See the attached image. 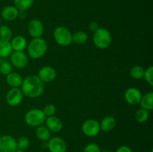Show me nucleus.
Listing matches in <instances>:
<instances>
[{"instance_id":"obj_28","label":"nucleus","mask_w":153,"mask_h":152,"mask_svg":"<svg viewBox=\"0 0 153 152\" xmlns=\"http://www.w3.org/2000/svg\"><path fill=\"white\" fill-rule=\"evenodd\" d=\"M12 72V66L7 61H1L0 63V73L3 75H7Z\"/></svg>"},{"instance_id":"obj_18","label":"nucleus","mask_w":153,"mask_h":152,"mask_svg":"<svg viewBox=\"0 0 153 152\" xmlns=\"http://www.w3.org/2000/svg\"><path fill=\"white\" fill-rule=\"evenodd\" d=\"M100 129L105 132L112 131L116 126V119L113 116H105L100 122Z\"/></svg>"},{"instance_id":"obj_19","label":"nucleus","mask_w":153,"mask_h":152,"mask_svg":"<svg viewBox=\"0 0 153 152\" xmlns=\"http://www.w3.org/2000/svg\"><path fill=\"white\" fill-rule=\"evenodd\" d=\"M139 104H140L142 108L150 111L153 109V92H149L142 95V98Z\"/></svg>"},{"instance_id":"obj_27","label":"nucleus","mask_w":153,"mask_h":152,"mask_svg":"<svg viewBox=\"0 0 153 152\" xmlns=\"http://www.w3.org/2000/svg\"><path fill=\"white\" fill-rule=\"evenodd\" d=\"M30 145V141L28 139V137L22 136V137H19V139L16 141V145H17V149L19 150H25V149L28 148V146Z\"/></svg>"},{"instance_id":"obj_31","label":"nucleus","mask_w":153,"mask_h":152,"mask_svg":"<svg viewBox=\"0 0 153 152\" xmlns=\"http://www.w3.org/2000/svg\"><path fill=\"white\" fill-rule=\"evenodd\" d=\"M83 152H101L100 146L95 143H90L85 146Z\"/></svg>"},{"instance_id":"obj_13","label":"nucleus","mask_w":153,"mask_h":152,"mask_svg":"<svg viewBox=\"0 0 153 152\" xmlns=\"http://www.w3.org/2000/svg\"><path fill=\"white\" fill-rule=\"evenodd\" d=\"M142 93L138 89L135 87H131L126 89L125 92V99L129 104L135 105L140 103L142 98Z\"/></svg>"},{"instance_id":"obj_9","label":"nucleus","mask_w":153,"mask_h":152,"mask_svg":"<svg viewBox=\"0 0 153 152\" xmlns=\"http://www.w3.org/2000/svg\"><path fill=\"white\" fill-rule=\"evenodd\" d=\"M27 30L31 37H32L33 38H38L41 37L43 34L44 26L41 21L34 19L30 21L27 27Z\"/></svg>"},{"instance_id":"obj_11","label":"nucleus","mask_w":153,"mask_h":152,"mask_svg":"<svg viewBox=\"0 0 153 152\" xmlns=\"http://www.w3.org/2000/svg\"><path fill=\"white\" fill-rule=\"evenodd\" d=\"M10 63L18 69H22L28 64V59L23 52H13L10 55Z\"/></svg>"},{"instance_id":"obj_8","label":"nucleus","mask_w":153,"mask_h":152,"mask_svg":"<svg viewBox=\"0 0 153 152\" xmlns=\"http://www.w3.org/2000/svg\"><path fill=\"white\" fill-rule=\"evenodd\" d=\"M17 150L16 141L10 135L0 137V152H15Z\"/></svg>"},{"instance_id":"obj_2","label":"nucleus","mask_w":153,"mask_h":152,"mask_svg":"<svg viewBox=\"0 0 153 152\" xmlns=\"http://www.w3.org/2000/svg\"><path fill=\"white\" fill-rule=\"evenodd\" d=\"M47 43L42 37L33 38L28 45V54L33 59H40L47 51Z\"/></svg>"},{"instance_id":"obj_14","label":"nucleus","mask_w":153,"mask_h":152,"mask_svg":"<svg viewBox=\"0 0 153 152\" xmlns=\"http://www.w3.org/2000/svg\"><path fill=\"white\" fill-rule=\"evenodd\" d=\"M44 123H46V127L51 132H60L63 128V123L61 120L55 116L46 118Z\"/></svg>"},{"instance_id":"obj_34","label":"nucleus","mask_w":153,"mask_h":152,"mask_svg":"<svg viewBox=\"0 0 153 152\" xmlns=\"http://www.w3.org/2000/svg\"><path fill=\"white\" fill-rule=\"evenodd\" d=\"M26 16V12L25 10H19V13H18V16L20 19H24Z\"/></svg>"},{"instance_id":"obj_12","label":"nucleus","mask_w":153,"mask_h":152,"mask_svg":"<svg viewBox=\"0 0 153 152\" xmlns=\"http://www.w3.org/2000/svg\"><path fill=\"white\" fill-rule=\"evenodd\" d=\"M37 76L43 83H49L55 80L57 76V73L55 69L49 66H46L42 67L39 70Z\"/></svg>"},{"instance_id":"obj_10","label":"nucleus","mask_w":153,"mask_h":152,"mask_svg":"<svg viewBox=\"0 0 153 152\" xmlns=\"http://www.w3.org/2000/svg\"><path fill=\"white\" fill-rule=\"evenodd\" d=\"M47 147L50 152H66L67 144L61 137H55L48 140Z\"/></svg>"},{"instance_id":"obj_21","label":"nucleus","mask_w":153,"mask_h":152,"mask_svg":"<svg viewBox=\"0 0 153 152\" xmlns=\"http://www.w3.org/2000/svg\"><path fill=\"white\" fill-rule=\"evenodd\" d=\"M35 134L36 137L41 141H48L51 138V131L46 126H43V125L37 127Z\"/></svg>"},{"instance_id":"obj_33","label":"nucleus","mask_w":153,"mask_h":152,"mask_svg":"<svg viewBox=\"0 0 153 152\" xmlns=\"http://www.w3.org/2000/svg\"><path fill=\"white\" fill-rule=\"evenodd\" d=\"M116 152H133V151L132 150L128 147V146L123 145V146H120V148H118L117 149Z\"/></svg>"},{"instance_id":"obj_20","label":"nucleus","mask_w":153,"mask_h":152,"mask_svg":"<svg viewBox=\"0 0 153 152\" xmlns=\"http://www.w3.org/2000/svg\"><path fill=\"white\" fill-rule=\"evenodd\" d=\"M13 52L10 41L1 40L0 38V58H7Z\"/></svg>"},{"instance_id":"obj_17","label":"nucleus","mask_w":153,"mask_h":152,"mask_svg":"<svg viewBox=\"0 0 153 152\" xmlns=\"http://www.w3.org/2000/svg\"><path fill=\"white\" fill-rule=\"evenodd\" d=\"M6 81L9 86H12L13 88L19 87L22 85L23 79L19 73L11 72L10 74L6 75Z\"/></svg>"},{"instance_id":"obj_36","label":"nucleus","mask_w":153,"mask_h":152,"mask_svg":"<svg viewBox=\"0 0 153 152\" xmlns=\"http://www.w3.org/2000/svg\"><path fill=\"white\" fill-rule=\"evenodd\" d=\"M102 152H110V151H102Z\"/></svg>"},{"instance_id":"obj_24","label":"nucleus","mask_w":153,"mask_h":152,"mask_svg":"<svg viewBox=\"0 0 153 152\" xmlns=\"http://www.w3.org/2000/svg\"><path fill=\"white\" fill-rule=\"evenodd\" d=\"M13 36V32L7 25L0 26V38L6 41H10Z\"/></svg>"},{"instance_id":"obj_16","label":"nucleus","mask_w":153,"mask_h":152,"mask_svg":"<svg viewBox=\"0 0 153 152\" xmlns=\"http://www.w3.org/2000/svg\"><path fill=\"white\" fill-rule=\"evenodd\" d=\"M10 45L14 52H23L27 47V41L25 37L16 36L10 40Z\"/></svg>"},{"instance_id":"obj_6","label":"nucleus","mask_w":153,"mask_h":152,"mask_svg":"<svg viewBox=\"0 0 153 152\" xmlns=\"http://www.w3.org/2000/svg\"><path fill=\"white\" fill-rule=\"evenodd\" d=\"M82 131L85 135L89 137H94L100 134V124L94 119H87L82 125Z\"/></svg>"},{"instance_id":"obj_23","label":"nucleus","mask_w":153,"mask_h":152,"mask_svg":"<svg viewBox=\"0 0 153 152\" xmlns=\"http://www.w3.org/2000/svg\"><path fill=\"white\" fill-rule=\"evenodd\" d=\"M145 69L140 66H134L130 69V75L132 78L139 80L143 78Z\"/></svg>"},{"instance_id":"obj_35","label":"nucleus","mask_w":153,"mask_h":152,"mask_svg":"<svg viewBox=\"0 0 153 152\" xmlns=\"http://www.w3.org/2000/svg\"><path fill=\"white\" fill-rule=\"evenodd\" d=\"M15 152H25V151H22V150H19V149H17V150H16Z\"/></svg>"},{"instance_id":"obj_37","label":"nucleus","mask_w":153,"mask_h":152,"mask_svg":"<svg viewBox=\"0 0 153 152\" xmlns=\"http://www.w3.org/2000/svg\"><path fill=\"white\" fill-rule=\"evenodd\" d=\"M1 61H1V58H0V63H1Z\"/></svg>"},{"instance_id":"obj_26","label":"nucleus","mask_w":153,"mask_h":152,"mask_svg":"<svg viewBox=\"0 0 153 152\" xmlns=\"http://www.w3.org/2000/svg\"><path fill=\"white\" fill-rule=\"evenodd\" d=\"M34 0H14L15 7L19 10H26L34 3Z\"/></svg>"},{"instance_id":"obj_1","label":"nucleus","mask_w":153,"mask_h":152,"mask_svg":"<svg viewBox=\"0 0 153 152\" xmlns=\"http://www.w3.org/2000/svg\"><path fill=\"white\" fill-rule=\"evenodd\" d=\"M21 90L23 95L28 98H37L43 93L44 83L37 75H31L23 80L21 85Z\"/></svg>"},{"instance_id":"obj_32","label":"nucleus","mask_w":153,"mask_h":152,"mask_svg":"<svg viewBox=\"0 0 153 152\" xmlns=\"http://www.w3.org/2000/svg\"><path fill=\"white\" fill-rule=\"evenodd\" d=\"M99 28H100V25H99V24L97 23V22H95V21H92V22H90L89 24V29L91 30L92 32H95L97 30L99 29Z\"/></svg>"},{"instance_id":"obj_7","label":"nucleus","mask_w":153,"mask_h":152,"mask_svg":"<svg viewBox=\"0 0 153 152\" xmlns=\"http://www.w3.org/2000/svg\"><path fill=\"white\" fill-rule=\"evenodd\" d=\"M23 99V93L19 87L12 88L6 95V101L11 107H16L22 102Z\"/></svg>"},{"instance_id":"obj_25","label":"nucleus","mask_w":153,"mask_h":152,"mask_svg":"<svg viewBox=\"0 0 153 152\" xmlns=\"http://www.w3.org/2000/svg\"><path fill=\"white\" fill-rule=\"evenodd\" d=\"M134 116H135V119L137 120V122L142 124L146 122L149 119V113L148 110H145L143 108H140L136 112Z\"/></svg>"},{"instance_id":"obj_3","label":"nucleus","mask_w":153,"mask_h":152,"mask_svg":"<svg viewBox=\"0 0 153 152\" xmlns=\"http://www.w3.org/2000/svg\"><path fill=\"white\" fill-rule=\"evenodd\" d=\"M94 43L100 49H107L111 43V34L110 31L105 28H99L94 33Z\"/></svg>"},{"instance_id":"obj_5","label":"nucleus","mask_w":153,"mask_h":152,"mask_svg":"<svg viewBox=\"0 0 153 152\" xmlns=\"http://www.w3.org/2000/svg\"><path fill=\"white\" fill-rule=\"evenodd\" d=\"M53 37L55 42L61 46H68L73 42L72 33L64 26L57 27L53 32Z\"/></svg>"},{"instance_id":"obj_15","label":"nucleus","mask_w":153,"mask_h":152,"mask_svg":"<svg viewBox=\"0 0 153 152\" xmlns=\"http://www.w3.org/2000/svg\"><path fill=\"white\" fill-rule=\"evenodd\" d=\"M19 10L15 6H7L1 10V17L6 21H13L18 17Z\"/></svg>"},{"instance_id":"obj_29","label":"nucleus","mask_w":153,"mask_h":152,"mask_svg":"<svg viewBox=\"0 0 153 152\" xmlns=\"http://www.w3.org/2000/svg\"><path fill=\"white\" fill-rule=\"evenodd\" d=\"M56 110L57 109L54 104H49L45 106V107L43 110V112L45 116H46V117H49V116H55V114L56 113Z\"/></svg>"},{"instance_id":"obj_4","label":"nucleus","mask_w":153,"mask_h":152,"mask_svg":"<svg viewBox=\"0 0 153 152\" xmlns=\"http://www.w3.org/2000/svg\"><path fill=\"white\" fill-rule=\"evenodd\" d=\"M46 118L42 110L31 109L25 115V122L30 127H38L43 125Z\"/></svg>"},{"instance_id":"obj_30","label":"nucleus","mask_w":153,"mask_h":152,"mask_svg":"<svg viewBox=\"0 0 153 152\" xmlns=\"http://www.w3.org/2000/svg\"><path fill=\"white\" fill-rule=\"evenodd\" d=\"M143 78L145 79L146 82L150 85L151 86H153V67L149 66L147 69L145 70Z\"/></svg>"},{"instance_id":"obj_22","label":"nucleus","mask_w":153,"mask_h":152,"mask_svg":"<svg viewBox=\"0 0 153 152\" xmlns=\"http://www.w3.org/2000/svg\"><path fill=\"white\" fill-rule=\"evenodd\" d=\"M88 34L83 31H78L72 34V40L73 42L77 44H84L88 40Z\"/></svg>"}]
</instances>
